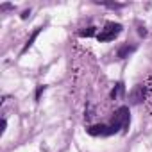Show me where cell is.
Instances as JSON below:
<instances>
[{
  "mask_svg": "<svg viewBox=\"0 0 152 152\" xmlns=\"http://www.w3.org/2000/svg\"><path fill=\"white\" fill-rule=\"evenodd\" d=\"M120 32H122V25H120V23L107 22V23L104 25V29H100V32L97 34V39H99V41H111V39H115Z\"/></svg>",
  "mask_w": 152,
  "mask_h": 152,
  "instance_id": "6da1fadb",
  "label": "cell"
},
{
  "mask_svg": "<svg viewBox=\"0 0 152 152\" xmlns=\"http://www.w3.org/2000/svg\"><path fill=\"white\" fill-rule=\"evenodd\" d=\"M116 129H127L129 127V107L127 106H122L115 111V116H113V122H111Z\"/></svg>",
  "mask_w": 152,
  "mask_h": 152,
  "instance_id": "7a4b0ae2",
  "label": "cell"
},
{
  "mask_svg": "<svg viewBox=\"0 0 152 152\" xmlns=\"http://www.w3.org/2000/svg\"><path fill=\"white\" fill-rule=\"evenodd\" d=\"M145 95H147V88H145L143 84H136V86L131 90V95H129L131 104H140V102H143Z\"/></svg>",
  "mask_w": 152,
  "mask_h": 152,
  "instance_id": "3957f363",
  "label": "cell"
},
{
  "mask_svg": "<svg viewBox=\"0 0 152 152\" xmlns=\"http://www.w3.org/2000/svg\"><path fill=\"white\" fill-rule=\"evenodd\" d=\"M88 134H91V136H111L109 125H106V124H99V125L88 127Z\"/></svg>",
  "mask_w": 152,
  "mask_h": 152,
  "instance_id": "277c9868",
  "label": "cell"
},
{
  "mask_svg": "<svg viewBox=\"0 0 152 152\" xmlns=\"http://www.w3.org/2000/svg\"><path fill=\"white\" fill-rule=\"evenodd\" d=\"M136 50V47H132V45H122L120 48H118V52H116V57L118 59H125L129 54H132Z\"/></svg>",
  "mask_w": 152,
  "mask_h": 152,
  "instance_id": "5b68a950",
  "label": "cell"
},
{
  "mask_svg": "<svg viewBox=\"0 0 152 152\" xmlns=\"http://www.w3.org/2000/svg\"><path fill=\"white\" fill-rule=\"evenodd\" d=\"M39 32H41V27H36V29H34V32L31 34V38L27 39V43H25V47L22 48V54H25V52H27V50H29V48L32 47V43H34V39L38 38V34H39Z\"/></svg>",
  "mask_w": 152,
  "mask_h": 152,
  "instance_id": "8992f818",
  "label": "cell"
},
{
  "mask_svg": "<svg viewBox=\"0 0 152 152\" xmlns=\"http://www.w3.org/2000/svg\"><path fill=\"white\" fill-rule=\"evenodd\" d=\"M124 90H125V86H124V83H116V86L111 90V99L115 100V99H118L122 93H124Z\"/></svg>",
  "mask_w": 152,
  "mask_h": 152,
  "instance_id": "52a82bcc",
  "label": "cell"
},
{
  "mask_svg": "<svg viewBox=\"0 0 152 152\" xmlns=\"http://www.w3.org/2000/svg\"><path fill=\"white\" fill-rule=\"evenodd\" d=\"M79 34H81L83 38H90V36H93V34H95V27H88L86 31H81Z\"/></svg>",
  "mask_w": 152,
  "mask_h": 152,
  "instance_id": "ba28073f",
  "label": "cell"
},
{
  "mask_svg": "<svg viewBox=\"0 0 152 152\" xmlns=\"http://www.w3.org/2000/svg\"><path fill=\"white\" fill-rule=\"evenodd\" d=\"M102 6H106L109 9H120V7H124V4H109V2H102Z\"/></svg>",
  "mask_w": 152,
  "mask_h": 152,
  "instance_id": "9c48e42d",
  "label": "cell"
},
{
  "mask_svg": "<svg viewBox=\"0 0 152 152\" xmlns=\"http://www.w3.org/2000/svg\"><path fill=\"white\" fill-rule=\"evenodd\" d=\"M43 91H45V86H38V90H36V100H39V97H41Z\"/></svg>",
  "mask_w": 152,
  "mask_h": 152,
  "instance_id": "30bf717a",
  "label": "cell"
},
{
  "mask_svg": "<svg viewBox=\"0 0 152 152\" xmlns=\"http://www.w3.org/2000/svg\"><path fill=\"white\" fill-rule=\"evenodd\" d=\"M0 9H2V11H7V9H15V6H11V4H2V6H0Z\"/></svg>",
  "mask_w": 152,
  "mask_h": 152,
  "instance_id": "8fae6325",
  "label": "cell"
},
{
  "mask_svg": "<svg viewBox=\"0 0 152 152\" xmlns=\"http://www.w3.org/2000/svg\"><path fill=\"white\" fill-rule=\"evenodd\" d=\"M6 127H7V122H6V118H2V132L6 131Z\"/></svg>",
  "mask_w": 152,
  "mask_h": 152,
  "instance_id": "7c38bea8",
  "label": "cell"
},
{
  "mask_svg": "<svg viewBox=\"0 0 152 152\" xmlns=\"http://www.w3.org/2000/svg\"><path fill=\"white\" fill-rule=\"evenodd\" d=\"M29 15H31V11H23V15H22V18H27Z\"/></svg>",
  "mask_w": 152,
  "mask_h": 152,
  "instance_id": "4fadbf2b",
  "label": "cell"
}]
</instances>
